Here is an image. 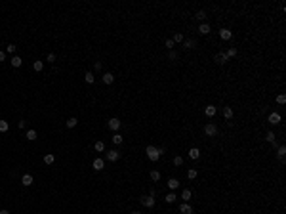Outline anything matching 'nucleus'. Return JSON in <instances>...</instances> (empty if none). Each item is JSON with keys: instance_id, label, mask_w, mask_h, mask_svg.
<instances>
[{"instance_id": "obj_1", "label": "nucleus", "mask_w": 286, "mask_h": 214, "mask_svg": "<svg viewBox=\"0 0 286 214\" xmlns=\"http://www.w3.org/2000/svg\"><path fill=\"white\" fill-rule=\"evenodd\" d=\"M145 153H147V157H149L151 161H159V159H160V155H159V149H156L154 145H147Z\"/></svg>"}, {"instance_id": "obj_2", "label": "nucleus", "mask_w": 286, "mask_h": 214, "mask_svg": "<svg viewBox=\"0 0 286 214\" xmlns=\"http://www.w3.org/2000/svg\"><path fill=\"white\" fill-rule=\"evenodd\" d=\"M204 134L206 136H216V134H218V126H216L214 123H208L204 126Z\"/></svg>"}, {"instance_id": "obj_3", "label": "nucleus", "mask_w": 286, "mask_h": 214, "mask_svg": "<svg viewBox=\"0 0 286 214\" xmlns=\"http://www.w3.org/2000/svg\"><path fill=\"white\" fill-rule=\"evenodd\" d=\"M214 61H216L218 65H225L229 59H227V55H225V52H219V54L214 55Z\"/></svg>"}, {"instance_id": "obj_4", "label": "nucleus", "mask_w": 286, "mask_h": 214, "mask_svg": "<svg viewBox=\"0 0 286 214\" xmlns=\"http://www.w3.org/2000/svg\"><path fill=\"white\" fill-rule=\"evenodd\" d=\"M141 203H143V205L147 206V208H151V206H154V197H151V195H143L141 197Z\"/></svg>"}, {"instance_id": "obj_5", "label": "nucleus", "mask_w": 286, "mask_h": 214, "mask_svg": "<svg viewBox=\"0 0 286 214\" xmlns=\"http://www.w3.org/2000/svg\"><path fill=\"white\" fill-rule=\"evenodd\" d=\"M120 159V153H118L116 149H111V151H107V161H111V163H114V161H118Z\"/></svg>"}, {"instance_id": "obj_6", "label": "nucleus", "mask_w": 286, "mask_h": 214, "mask_svg": "<svg viewBox=\"0 0 286 214\" xmlns=\"http://www.w3.org/2000/svg\"><path fill=\"white\" fill-rule=\"evenodd\" d=\"M219 37H221V40H231L233 33L229 31V29H219Z\"/></svg>"}, {"instance_id": "obj_7", "label": "nucleus", "mask_w": 286, "mask_h": 214, "mask_svg": "<svg viewBox=\"0 0 286 214\" xmlns=\"http://www.w3.org/2000/svg\"><path fill=\"white\" fill-rule=\"evenodd\" d=\"M120 124H122V123H120V118H116V117H113V118L109 121V128H111V130H118V128H120Z\"/></svg>"}, {"instance_id": "obj_8", "label": "nucleus", "mask_w": 286, "mask_h": 214, "mask_svg": "<svg viewBox=\"0 0 286 214\" xmlns=\"http://www.w3.org/2000/svg\"><path fill=\"white\" fill-rule=\"evenodd\" d=\"M179 212L181 214H193V206L187 205V203H181V205H179Z\"/></svg>"}, {"instance_id": "obj_9", "label": "nucleus", "mask_w": 286, "mask_h": 214, "mask_svg": "<svg viewBox=\"0 0 286 214\" xmlns=\"http://www.w3.org/2000/svg\"><path fill=\"white\" fill-rule=\"evenodd\" d=\"M10 63H12V67H15V69H17V67H21V63H23V59H21V57H19V55H14V57L10 59Z\"/></svg>"}, {"instance_id": "obj_10", "label": "nucleus", "mask_w": 286, "mask_h": 214, "mask_svg": "<svg viewBox=\"0 0 286 214\" xmlns=\"http://www.w3.org/2000/svg\"><path fill=\"white\" fill-rule=\"evenodd\" d=\"M92 166H94V170H103V166H105V161H103V159H95Z\"/></svg>"}, {"instance_id": "obj_11", "label": "nucleus", "mask_w": 286, "mask_h": 214, "mask_svg": "<svg viewBox=\"0 0 286 214\" xmlns=\"http://www.w3.org/2000/svg\"><path fill=\"white\" fill-rule=\"evenodd\" d=\"M32 182H34V178H32L31 174H25V176L21 178V184H23V186H31Z\"/></svg>"}, {"instance_id": "obj_12", "label": "nucleus", "mask_w": 286, "mask_h": 214, "mask_svg": "<svg viewBox=\"0 0 286 214\" xmlns=\"http://www.w3.org/2000/svg\"><path fill=\"white\" fill-rule=\"evenodd\" d=\"M269 123H271V124H278V123H280V115H278V113H271V115H269Z\"/></svg>"}, {"instance_id": "obj_13", "label": "nucleus", "mask_w": 286, "mask_h": 214, "mask_svg": "<svg viewBox=\"0 0 286 214\" xmlns=\"http://www.w3.org/2000/svg\"><path fill=\"white\" fill-rule=\"evenodd\" d=\"M204 113H206V117H214V115L218 113V109L214 107V105H206V109H204Z\"/></svg>"}, {"instance_id": "obj_14", "label": "nucleus", "mask_w": 286, "mask_h": 214, "mask_svg": "<svg viewBox=\"0 0 286 214\" xmlns=\"http://www.w3.org/2000/svg\"><path fill=\"white\" fill-rule=\"evenodd\" d=\"M101 80H103V84H113V80H114V77L111 73H105L103 77H101Z\"/></svg>"}, {"instance_id": "obj_15", "label": "nucleus", "mask_w": 286, "mask_h": 214, "mask_svg": "<svg viewBox=\"0 0 286 214\" xmlns=\"http://www.w3.org/2000/svg\"><path fill=\"white\" fill-rule=\"evenodd\" d=\"M198 33L200 35H210V25L208 23H202V25L198 27Z\"/></svg>"}, {"instance_id": "obj_16", "label": "nucleus", "mask_w": 286, "mask_h": 214, "mask_svg": "<svg viewBox=\"0 0 286 214\" xmlns=\"http://www.w3.org/2000/svg\"><path fill=\"white\" fill-rule=\"evenodd\" d=\"M189 157H191V159H198V157H200V151H198V147H193V149H189Z\"/></svg>"}, {"instance_id": "obj_17", "label": "nucleus", "mask_w": 286, "mask_h": 214, "mask_svg": "<svg viewBox=\"0 0 286 214\" xmlns=\"http://www.w3.org/2000/svg\"><path fill=\"white\" fill-rule=\"evenodd\" d=\"M223 117L227 118V121H231V118H233V109L229 107V105H227V107H223Z\"/></svg>"}, {"instance_id": "obj_18", "label": "nucleus", "mask_w": 286, "mask_h": 214, "mask_svg": "<svg viewBox=\"0 0 286 214\" xmlns=\"http://www.w3.org/2000/svg\"><path fill=\"white\" fill-rule=\"evenodd\" d=\"M168 187H170V189H177V187H179V180L170 178V180H168Z\"/></svg>"}, {"instance_id": "obj_19", "label": "nucleus", "mask_w": 286, "mask_h": 214, "mask_svg": "<svg viewBox=\"0 0 286 214\" xmlns=\"http://www.w3.org/2000/svg\"><path fill=\"white\" fill-rule=\"evenodd\" d=\"M181 199H183V203H187V201L191 199V189H183L181 191Z\"/></svg>"}, {"instance_id": "obj_20", "label": "nucleus", "mask_w": 286, "mask_h": 214, "mask_svg": "<svg viewBox=\"0 0 286 214\" xmlns=\"http://www.w3.org/2000/svg\"><path fill=\"white\" fill-rule=\"evenodd\" d=\"M76 124H78L76 117H71V118H69V121H67V128H74V126H76Z\"/></svg>"}, {"instance_id": "obj_21", "label": "nucleus", "mask_w": 286, "mask_h": 214, "mask_svg": "<svg viewBox=\"0 0 286 214\" xmlns=\"http://www.w3.org/2000/svg\"><path fill=\"white\" fill-rule=\"evenodd\" d=\"M284 153H286V147L280 145V147L277 149V155H278V159H280V161H284Z\"/></svg>"}, {"instance_id": "obj_22", "label": "nucleus", "mask_w": 286, "mask_h": 214, "mask_svg": "<svg viewBox=\"0 0 286 214\" xmlns=\"http://www.w3.org/2000/svg\"><path fill=\"white\" fill-rule=\"evenodd\" d=\"M54 161H55V157L52 155V153H46V155H44V163H46V164H52Z\"/></svg>"}, {"instance_id": "obj_23", "label": "nucleus", "mask_w": 286, "mask_h": 214, "mask_svg": "<svg viewBox=\"0 0 286 214\" xmlns=\"http://www.w3.org/2000/svg\"><path fill=\"white\" fill-rule=\"evenodd\" d=\"M151 180H153V182H159L160 180V172L159 170H151Z\"/></svg>"}, {"instance_id": "obj_24", "label": "nucleus", "mask_w": 286, "mask_h": 214, "mask_svg": "<svg viewBox=\"0 0 286 214\" xmlns=\"http://www.w3.org/2000/svg\"><path fill=\"white\" fill-rule=\"evenodd\" d=\"M32 69H34V71H42V69H44V61H34V63H32Z\"/></svg>"}, {"instance_id": "obj_25", "label": "nucleus", "mask_w": 286, "mask_h": 214, "mask_svg": "<svg viewBox=\"0 0 286 214\" xmlns=\"http://www.w3.org/2000/svg\"><path fill=\"white\" fill-rule=\"evenodd\" d=\"M27 140H31V141L37 140V130H27Z\"/></svg>"}, {"instance_id": "obj_26", "label": "nucleus", "mask_w": 286, "mask_h": 214, "mask_svg": "<svg viewBox=\"0 0 286 214\" xmlns=\"http://www.w3.org/2000/svg\"><path fill=\"white\" fill-rule=\"evenodd\" d=\"M94 149H95V151H99V153H101V151H105V143H103V141H95Z\"/></svg>"}, {"instance_id": "obj_27", "label": "nucleus", "mask_w": 286, "mask_h": 214, "mask_svg": "<svg viewBox=\"0 0 286 214\" xmlns=\"http://www.w3.org/2000/svg\"><path fill=\"white\" fill-rule=\"evenodd\" d=\"M225 55H227V59H231V57H235L236 55V48H229L227 52H225Z\"/></svg>"}, {"instance_id": "obj_28", "label": "nucleus", "mask_w": 286, "mask_h": 214, "mask_svg": "<svg viewBox=\"0 0 286 214\" xmlns=\"http://www.w3.org/2000/svg\"><path fill=\"white\" fill-rule=\"evenodd\" d=\"M196 176H198V172H196V170L195 168H191L189 170V172H187V178H189V180H195V178Z\"/></svg>"}, {"instance_id": "obj_29", "label": "nucleus", "mask_w": 286, "mask_h": 214, "mask_svg": "<svg viewBox=\"0 0 286 214\" xmlns=\"http://www.w3.org/2000/svg\"><path fill=\"white\" fill-rule=\"evenodd\" d=\"M8 128H10V124L6 121H0V132H8Z\"/></svg>"}, {"instance_id": "obj_30", "label": "nucleus", "mask_w": 286, "mask_h": 214, "mask_svg": "<svg viewBox=\"0 0 286 214\" xmlns=\"http://www.w3.org/2000/svg\"><path fill=\"white\" fill-rule=\"evenodd\" d=\"M84 78H86L88 84H94V80H95V77H94L92 73H86V75H84Z\"/></svg>"}, {"instance_id": "obj_31", "label": "nucleus", "mask_w": 286, "mask_h": 214, "mask_svg": "<svg viewBox=\"0 0 286 214\" xmlns=\"http://www.w3.org/2000/svg\"><path fill=\"white\" fill-rule=\"evenodd\" d=\"M177 199V197H176V193H168V195H166V199H164V201H166V203H174V201H176Z\"/></svg>"}, {"instance_id": "obj_32", "label": "nucleus", "mask_w": 286, "mask_h": 214, "mask_svg": "<svg viewBox=\"0 0 286 214\" xmlns=\"http://www.w3.org/2000/svg\"><path fill=\"white\" fill-rule=\"evenodd\" d=\"M172 40H174V42H183V35H181V33H176Z\"/></svg>"}, {"instance_id": "obj_33", "label": "nucleus", "mask_w": 286, "mask_h": 214, "mask_svg": "<svg viewBox=\"0 0 286 214\" xmlns=\"http://www.w3.org/2000/svg\"><path fill=\"white\" fill-rule=\"evenodd\" d=\"M113 143H116V145L118 143H122V136H120V134H114L113 136Z\"/></svg>"}, {"instance_id": "obj_34", "label": "nucleus", "mask_w": 286, "mask_h": 214, "mask_svg": "<svg viewBox=\"0 0 286 214\" xmlns=\"http://www.w3.org/2000/svg\"><path fill=\"white\" fill-rule=\"evenodd\" d=\"M265 140H267L269 143H275V134H273V132H267V136H265Z\"/></svg>"}, {"instance_id": "obj_35", "label": "nucleus", "mask_w": 286, "mask_h": 214, "mask_svg": "<svg viewBox=\"0 0 286 214\" xmlns=\"http://www.w3.org/2000/svg\"><path fill=\"white\" fill-rule=\"evenodd\" d=\"M277 103H286V96H284V94H278V96H277Z\"/></svg>"}, {"instance_id": "obj_36", "label": "nucleus", "mask_w": 286, "mask_h": 214, "mask_svg": "<svg viewBox=\"0 0 286 214\" xmlns=\"http://www.w3.org/2000/svg\"><path fill=\"white\" fill-rule=\"evenodd\" d=\"M174 164H176V166H181L183 164V157H174Z\"/></svg>"}, {"instance_id": "obj_37", "label": "nucleus", "mask_w": 286, "mask_h": 214, "mask_svg": "<svg viewBox=\"0 0 286 214\" xmlns=\"http://www.w3.org/2000/svg\"><path fill=\"white\" fill-rule=\"evenodd\" d=\"M6 52H8V54H15V46L14 44H8V46H6Z\"/></svg>"}, {"instance_id": "obj_38", "label": "nucleus", "mask_w": 286, "mask_h": 214, "mask_svg": "<svg viewBox=\"0 0 286 214\" xmlns=\"http://www.w3.org/2000/svg\"><path fill=\"white\" fill-rule=\"evenodd\" d=\"M196 19H200V21H202V19H206V12H202V10H200V12H196Z\"/></svg>"}, {"instance_id": "obj_39", "label": "nucleus", "mask_w": 286, "mask_h": 214, "mask_svg": "<svg viewBox=\"0 0 286 214\" xmlns=\"http://www.w3.org/2000/svg\"><path fill=\"white\" fill-rule=\"evenodd\" d=\"M168 57L172 59V61H176L177 59V52H174V50H170V54H168Z\"/></svg>"}, {"instance_id": "obj_40", "label": "nucleus", "mask_w": 286, "mask_h": 214, "mask_svg": "<svg viewBox=\"0 0 286 214\" xmlns=\"http://www.w3.org/2000/svg\"><path fill=\"white\" fill-rule=\"evenodd\" d=\"M174 44H176V42H174L172 38H168V40H166V48H168V50H172V48H174Z\"/></svg>"}, {"instance_id": "obj_41", "label": "nucleus", "mask_w": 286, "mask_h": 214, "mask_svg": "<svg viewBox=\"0 0 286 214\" xmlns=\"http://www.w3.org/2000/svg\"><path fill=\"white\" fill-rule=\"evenodd\" d=\"M185 48H189V50H191V48H195V40H187L185 42Z\"/></svg>"}, {"instance_id": "obj_42", "label": "nucleus", "mask_w": 286, "mask_h": 214, "mask_svg": "<svg viewBox=\"0 0 286 214\" xmlns=\"http://www.w3.org/2000/svg\"><path fill=\"white\" fill-rule=\"evenodd\" d=\"M4 59H6V52L0 50V61H4Z\"/></svg>"}, {"instance_id": "obj_43", "label": "nucleus", "mask_w": 286, "mask_h": 214, "mask_svg": "<svg viewBox=\"0 0 286 214\" xmlns=\"http://www.w3.org/2000/svg\"><path fill=\"white\" fill-rule=\"evenodd\" d=\"M156 149H159V155H164V153H166V149H164V147H156Z\"/></svg>"}, {"instance_id": "obj_44", "label": "nucleus", "mask_w": 286, "mask_h": 214, "mask_svg": "<svg viewBox=\"0 0 286 214\" xmlns=\"http://www.w3.org/2000/svg\"><path fill=\"white\" fill-rule=\"evenodd\" d=\"M48 61H55V54H50V55H48Z\"/></svg>"}, {"instance_id": "obj_45", "label": "nucleus", "mask_w": 286, "mask_h": 214, "mask_svg": "<svg viewBox=\"0 0 286 214\" xmlns=\"http://www.w3.org/2000/svg\"><path fill=\"white\" fill-rule=\"evenodd\" d=\"M0 214H10V210H6V208H2V210H0Z\"/></svg>"}, {"instance_id": "obj_46", "label": "nucleus", "mask_w": 286, "mask_h": 214, "mask_svg": "<svg viewBox=\"0 0 286 214\" xmlns=\"http://www.w3.org/2000/svg\"><path fill=\"white\" fill-rule=\"evenodd\" d=\"M132 214H141V212H139V210H134V212H132Z\"/></svg>"}]
</instances>
